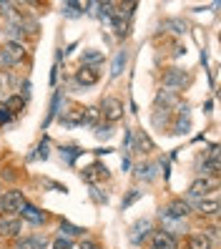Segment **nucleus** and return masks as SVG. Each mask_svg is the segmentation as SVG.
Listing matches in <instances>:
<instances>
[{
    "instance_id": "f257e3e1",
    "label": "nucleus",
    "mask_w": 221,
    "mask_h": 249,
    "mask_svg": "<svg viewBox=\"0 0 221 249\" xmlns=\"http://www.w3.org/2000/svg\"><path fill=\"white\" fill-rule=\"evenodd\" d=\"M0 61H3L5 66H18L25 61V48H23V43L18 40H8L5 46H3V53H0Z\"/></svg>"
},
{
    "instance_id": "f03ea898",
    "label": "nucleus",
    "mask_w": 221,
    "mask_h": 249,
    "mask_svg": "<svg viewBox=\"0 0 221 249\" xmlns=\"http://www.w3.org/2000/svg\"><path fill=\"white\" fill-rule=\"evenodd\" d=\"M98 111H101V116H103V119H106L108 124H116V121L123 119V101L108 96L106 101H103V106H101Z\"/></svg>"
},
{
    "instance_id": "7ed1b4c3",
    "label": "nucleus",
    "mask_w": 221,
    "mask_h": 249,
    "mask_svg": "<svg viewBox=\"0 0 221 249\" xmlns=\"http://www.w3.org/2000/svg\"><path fill=\"white\" fill-rule=\"evenodd\" d=\"M0 204H3V212L18 214V212L23 209V204H25V196H23V192L13 189V192H5L3 196H0Z\"/></svg>"
},
{
    "instance_id": "20e7f679",
    "label": "nucleus",
    "mask_w": 221,
    "mask_h": 249,
    "mask_svg": "<svg viewBox=\"0 0 221 249\" xmlns=\"http://www.w3.org/2000/svg\"><path fill=\"white\" fill-rule=\"evenodd\" d=\"M188 83V76L184 71H179V68H169L166 73H164V86L169 91H176L179 93V89H184V86Z\"/></svg>"
},
{
    "instance_id": "39448f33",
    "label": "nucleus",
    "mask_w": 221,
    "mask_h": 249,
    "mask_svg": "<svg viewBox=\"0 0 221 249\" xmlns=\"http://www.w3.org/2000/svg\"><path fill=\"white\" fill-rule=\"evenodd\" d=\"M20 234V219L16 214L0 216V237H18Z\"/></svg>"
},
{
    "instance_id": "423d86ee",
    "label": "nucleus",
    "mask_w": 221,
    "mask_h": 249,
    "mask_svg": "<svg viewBox=\"0 0 221 249\" xmlns=\"http://www.w3.org/2000/svg\"><path fill=\"white\" fill-rule=\"evenodd\" d=\"M179 247V242H176V237L171 231H153L151 234V249H176Z\"/></svg>"
},
{
    "instance_id": "0eeeda50",
    "label": "nucleus",
    "mask_w": 221,
    "mask_h": 249,
    "mask_svg": "<svg viewBox=\"0 0 221 249\" xmlns=\"http://www.w3.org/2000/svg\"><path fill=\"white\" fill-rule=\"evenodd\" d=\"M214 189H216V184L209 181L206 177H204V179H196L194 184L188 186V199H204L209 192H214Z\"/></svg>"
},
{
    "instance_id": "6e6552de",
    "label": "nucleus",
    "mask_w": 221,
    "mask_h": 249,
    "mask_svg": "<svg viewBox=\"0 0 221 249\" xmlns=\"http://www.w3.org/2000/svg\"><path fill=\"white\" fill-rule=\"evenodd\" d=\"M164 216H169V219H184L186 214H188V204L184 201V199H173L169 207L161 212Z\"/></svg>"
},
{
    "instance_id": "1a4fd4ad",
    "label": "nucleus",
    "mask_w": 221,
    "mask_h": 249,
    "mask_svg": "<svg viewBox=\"0 0 221 249\" xmlns=\"http://www.w3.org/2000/svg\"><path fill=\"white\" fill-rule=\"evenodd\" d=\"M23 219H25V222H31V224H43V222H46V214H43L38 207H33V204H23V209L18 212Z\"/></svg>"
},
{
    "instance_id": "9d476101",
    "label": "nucleus",
    "mask_w": 221,
    "mask_h": 249,
    "mask_svg": "<svg viewBox=\"0 0 221 249\" xmlns=\"http://www.w3.org/2000/svg\"><path fill=\"white\" fill-rule=\"evenodd\" d=\"M199 212L201 214H216L219 212V192H209L204 199H199Z\"/></svg>"
},
{
    "instance_id": "9b49d317",
    "label": "nucleus",
    "mask_w": 221,
    "mask_h": 249,
    "mask_svg": "<svg viewBox=\"0 0 221 249\" xmlns=\"http://www.w3.org/2000/svg\"><path fill=\"white\" fill-rule=\"evenodd\" d=\"M98 71L96 68H88V66H81L78 71H76V81L81 83V86H96L98 83Z\"/></svg>"
},
{
    "instance_id": "f8f14e48",
    "label": "nucleus",
    "mask_w": 221,
    "mask_h": 249,
    "mask_svg": "<svg viewBox=\"0 0 221 249\" xmlns=\"http://www.w3.org/2000/svg\"><path fill=\"white\" fill-rule=\"evenodd\" d=\"M151 234V222L149 219H141V222H136L134 224V231H131V242L134 244H141L146 237Z\"/></svg>"
},
{
    "instance_id": "ddd939ff",
    "label": "nucleus",
    "mask_w": 221,
    "mask_h": 249,
    "mask_svg": "<svg viewBox=\"0 0 221 249\" xmlns=\"http://www.w3.org/2000/svg\"><path fill=\"white\" fill-rule=\"evenodd\" d=\"M81 177L88 181V184H96V181H101V179H106L108 177V169L106 166H101V164H93V166H88Z\"/></svg>"
},
{
    "instance_id": "4468645a",
    "label": "nucleus",
    "mask_w": 221,
    "mask_h": 249,
    "mask_svg": "<svg viewBox=\"0 0 221 249\" xmlns=\"http://www.w3.org/2000/svg\"><path fill=\"white\" fill-rule=\"evenodd\" d=\"M156 104L158 106H164V111L166 108H171V106H179V93H176V91H158L156 93Z\"/></svg>"
},
{
    "instance_id": "2eb2a0df",
    "label": "nucleus",
    "mask_w": 221,
    "mask_h": 249,
    "mask_svg": "<svg viewBox=\"0 0 221 249\" xmlns=\"http://www.w3.org/2000/svg\"><path fill=\"white\" fill-rule=\"evenodd\" d=\"M186 247L188 249H211V239L206 234H191L186 239Z\"/></svg>"
},
{
    "instance_id": "dca6fc26",
    "label": "nucleus",
    "mask_w": 221,
    "mask_h": 249,
    "mask_svg": "<svg viewBox=\"0 0 221 249\" xmlns=\"http://www.w3.org/2000/svg\"><path fill=\"white\" fill-rule=\"evenodd\" d=\"M126 61H128V53H126V51H119V53H116V58H113V66H111V76H113V78H119L121 73H123Z\"/></svg>"
},
{
    "instance_id": "f3484780",
    "label": "nucleus",
    "mask_w": 221,
    "mask_h": 249,
    "mask_svg": "<svg viewBox=\"0 0 221 249\" xmlns=\"http://www.w3.org/2000/svg\"><path fill=\"white\" fill-rule=\"evenodd\" d=\"M63 124H66V126H81V124H85L83 108H73L70 113H66V116H63Z\"/></svg>"
},
{
    "instance_id": "a211bd4d",
    "label": "nucleus",
    "mask_w": 221,
    "mask_h": 249,
    "mask_svg": "<svg viewBox=\"0 0 221 249\" xmlns=\"http://www.w3.org/2000/svg\"><path fill=\"white\" fill-rule=\"evenodd\" d=\"M98 63H103V51H85V53H83V61H81V66L96 68Z\"/></svg>"
},
{
    "instance_id": "6ab92c4d",
    "label": "nucleus",
    "mask_w": 221,
    "mask_h": 249,
    "mask_svg": "<svg viewBox=\"0 0 221 249\" xmlns=\"http://www.w3.org/2000/svg\"><path fill=\"white\" fill-rule=\"evenodd\" d=\"M48 242L46 237H31V239H20L18 242V249H46Z\"/></svg>"
},
{
    "instance_id": "aec40b11",
    "label": "nucleus",
    "mask_w": 221,
    "mask_h": 249,
    "mask_svg": "<svg viewBox=\"0 0 221 249\" xmlns=\"http://www.w3.org/2000/svg\"><path fill=\"white\" fill-rule=\"evenodd\" d=\"M204 174H219V149L214 146L211 149V154H209V159H206V164H204Z\"/></svg>"
},
{
    "instance_id": "412c9836",
    "label": "nucleus",
    "mask_w": 221,
    "mask_h": 249,
    "mask_svg": "<svg viewBox=\"0 0 221 249\" xmlns=\"http://www.w3.org/2000/svg\"><path fill=\"white\" fill-rule=\"evenodd\" d=\"M113 28H116V36H119V38H123L128 33V23L123 18H119V16H113Z\"/></svg>"
},
{
    "instance_id": "4be33fe9",
    "label": "nucleus",
    "mask_w": 221,
    "mask_h": 249,
    "mask_svg": "<svg viewBox=\"0 0 221 249\" xmlns=\"http://www.w3.org/2000/svg\"><path fill=\"white\" fill-rule=\"evenodd\" d=\"M58 108H61V93H55V96H53V104H51V111H48V119H46V124H43V126H48V124L55 119Z\"/></svg>"
},
{
    "instance_id": "5701e85b",
    "label": "nucleus",
    "mask_w": 221,
    "mask_h": 249,
    "mask_svg": "<svg viewBox=\"0 0 221 249\" xmlns=\"http://www.w3.org/2000/svg\"><path fill=\"white\" fill-rule=\"evenodd\" d=\"M136 177H138V179H146V181H151V179L156 177V174H153V166H151V164L138 166V169H136Z\"/></svg>"
},
{
    "instance_id": "b1692460",
    "label": "nucleus",
    "mask_w": 221,
    "mask_h": 249,
    "mask_svg": "<svg viewBox=\"0 0 221 249\" xmlns=\"http://www.w3.org/2000/svg\"><path fill=\"white\" fill-rule=\"evenodd\" d=\"M5 108H8L10 113H13V111H20V108H23V98H20V96L8 98V101H5Z\"/></svg>"
},
{
    "instance_id": "393cba45",
    "label": "nucleus",
    "mask_w": 221,
    "mask_h": 249,
    "mask_svg": "<svg viewBox=\"0 0 221 249\" xmlns=\"http://www.w3.org/2000/svg\"><path fill=\"white\" fill-rule=\"evenodd\" d=\"M83 113H85V124H96V121L101 119V111H98L96 106H88Z\"/></svg>"
},
{
    "instance_id": "a878e982",
    "label": "nucleus",
    "mask_w": 221,
    "mask_h": 249,
    "mask_svg": "<svg viewBox=\"0 0 221 249\" xmlns=\"http://www.w3.org/2000/svg\"><path fill=\"white\" fill-rule=\"evenodd\" d=\"M138 149H146V151H153V143H151V139L143 134V131H138Z\"/></svg>"
},
{
    "instance_id": "bb28decb",
    "label": "nucleus",
    "mask_w": 221,
    "mask_h": 249,
    "mask_svg": "<svg viewBox=\"0 0 221 249\" xmlns=\"http://www.w3.org/2000/svg\"><path fill=\"white\" fill-rule=\"evenodd\" d=\"M141 194H143V192H138V189H134V192H131V194H128V196H126V199L121 201V207H123V209H128V207H131V204H134L136 199H141Z\"/></svg>"
},
{
    "instance_id": "cd10ccee",
    "label": "nucleus",
    "mask_w": 221,
    "mask_h": 249,
    "mask_svg": "<svg viewBox=\"0 0 221 249\" xmlns=\"http://www.w3.org/2000/svg\"><path fill=\"white\" fill-rule=\"evenodd\" d=\"M111 124H106V126H96V139H111Z\"/></svg>"
},
{
    "instance_id": "c85d7f7f",
    "label": "nucleus",
    "mask_w": 221,
    "mask_h": 249,
    "mask_svg": "<svg viewBox=\"0 0 221 249\" xmlns=\"http://www.w3.org/2000/svg\"><path fill=\"white\" fill-rule=\"evenodd\" d=\"M81 154V149H73V146H70V149H61V156L68 161V164H73V159H76Z\"/></svg>"
},
{
    "instance_id": "c756f323",
    "label": "nucleus",
    "mask_w": 221,
    "mask_h": 249,
    "mask_svg": "<svg viewBox=\"0 0 221 249\" xmlns=\"http://www.w3.org/2000/svg\"><path fill=\"white\" fill-rule=\"evenodd\" d=\"M169 28H173L176 36H184L186 33V23H181V20H169Z\"/></svg>"
},
{
    "instance_id": "7c9ffc66",
    "label": "nucleus",
    "mask_w": 221,
    "mask_h": 249,
    "mask_svg": "<svg viewBox=\"0 0 221 249\" xmlns=\"http://www.w3.org/2000/svg\"><path fill=\"white\" fill-rule=\"evenodd\" d=\"M53 249H73V244H70V239H63L61 237V239L53 242Z\"/></svg>"
},
{
    "instance_id": "2f4dec72",
    "label": "nucleus",
    "mask_w": 221,
    "mask_h": 249,
    "mask_svg": "<svg viewBox=\"0 0 221 249\" xmlns=\"http://www.w3.org/2000/svg\"><path fill=\"white\" fill-rule=\"evenodd\" d=\"M63 229L70 234V237H78V234H83V229H78V227H73V224H68V222H63Z\"/></svg>"
},
{
    "instance_id": "473e14b6",
    "label": "nucleus",
    "mask_w": 221,
    "mask_h": 249,
    "mask_svg": "<svg viewBox=\"0 0 221 249\" xmlns=\"http://www.w3.org/2000/svg\"><path fill=\"white\" fill-rule=\"evenodd\" d=\"M78 8H83L81 3H66V13L68 16H78Z\"/></svg>"
},
{
    "instance_id": "72a5a7b5",
    "label": "nucleus",
    "mask_w": 221,
    "mask_h": 249,
    "mask_svg": "<svg viewBox=\"0 0 221 249\" xmlns=\"http://www.w3.org/2000/svg\"><path fill=\"white\" fill-rule=\"evenodd\" d=\"M35 159H48V146H46V143H40V146H38Z\"/></svg>"
},
{
    "instance_id": "f704fd0d",
    "label": "nucleus",
    "mask_w": 221,
    "mask_h": 249,
    "mask_svg": "<svg viewBox=\"0 0 221 249\" xmlns=\"http://www.w3.org/2000/svg\"><path fill=\"white\" fill-rule=\"evenodd\" d=\"M10 121V111L3 106V108H0V124H8Z\"/></svg>"
},
{
    "instance_id": "c9c22d12",
    "label": "nucleus",
    "mask_w": 221,
    "mask_h": 249,
    "mask_svg": "<svg viewBox=\"0 0 221 249\" xmlns=\"http://www.w3.org/2000/svg\"><path fill=\"white\" fill-rule=\"evenodd\" d=\"M81 249H101V247H98L96 242H83V244H81Z\"/></svg>"
},
{
    "instance_id": "e433bc0d",
    "label": "nucleus",
    "mask_w": 221,
    "mask_h": 249,
    "mask_svg": "<svg viewBox=\"0 0 221 249\" xmlns=\"http://www.w3.org/2000/svg\"><path fill=\"white\" fill-rule=\"evenodd\" d=\"M8 33H10V36H20L23 31H20V28H18V25H10V31H8Z\"/></svg>"
},
{
    "instance_id": "4c0bfd02",
    "label": "nucleus",
    "mask_w": 221,
    "mask_h": 249,
    "mask_svg": "<svg viewBox=\"0 0 221 249\" xmlns=\"http://www.w3.org/2000/svg\"><path fill=\"white\" fill-rule=\"evenodd\" d=\"M0 212H3V204H0Z\"/></svg>"
}]
</instances>
